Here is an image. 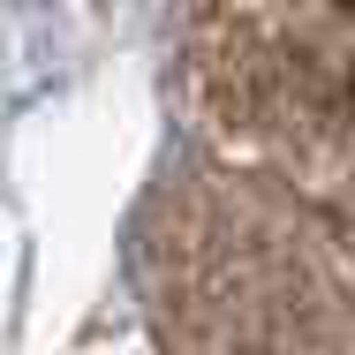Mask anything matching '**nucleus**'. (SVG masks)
<instances>
[{
  "instance_id": "nucleus-1",
  "label": "nucleus",
  "mask_w": 355,
  "mask_h": 355,
  "mask_svg": "<svg viewBox=\"0 0 355 355\" xmlns=\"http://www.w3.org/2000/svg\"><path fill=\"white\" fill-rule=\"evenodd\" d=\"M166 250L182 257L166 310L189 355H348L340 287L257 205H234V219L197 212Z\"/></svg>"
},
{
  "instance_id": "nucleus-2",
  "label": "nucleus",
  "mask_w": 355,
  "mask_h": 355,
  "mask_svg": "<svg viewBox=\"0 0 355 355\" xmlns=\"http://www.w3.org/2000/svg\"><path fill=\"white\" fill-rule=\"evenodd\" d=\"M310 8H325V15H340V23H355V0H310Z\"/></svg>"
}]
</instances>
